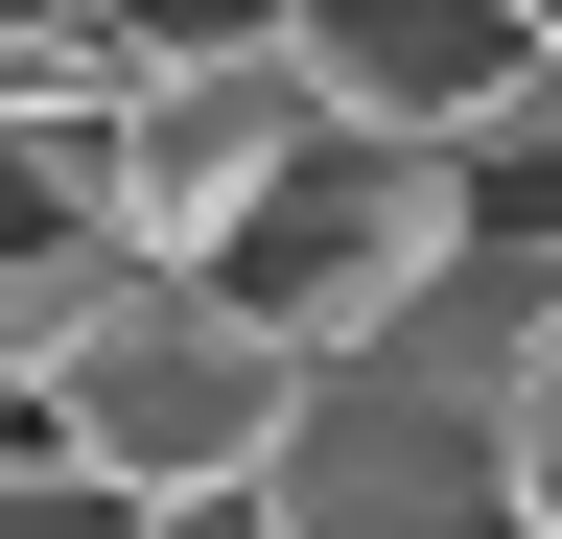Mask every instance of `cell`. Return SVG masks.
Returning a JSON list of instances; mask_svg holds the SVG:
<instances>
[{"mask_svg": "<svg viewBox=\"0 0 562 539\" xmlns=\"http://www.w3.org/2000/svg\"><path fill=\"white\" fill-rule=\"evenodd\" d=\"M47 446H94L117 493H258V469L305 446V352H281L258 305L165 282V258H117L94 328H70V375H47Z\"/></svg>", "mask_w": 562, "mask_h": 539, "instance_id": "obj_1", "label": "cell"}, {"mask_svg": "<svg viewBox=\"0 0 562 539\" xmlns=\"http://www.w3.org/2000/svg\"><path fill=\"white\" fill-rule=\"evenodd\" d=\"M446 282H469V142H351V117L211 235V305H258L305 375L375 352V328H422Z\"/></svg>", "mask_w": 562, "mask_h": 539, "instance_id": "obj_2", "label": "cell"}, {"mask_svg": "<svg viewBox=\"0 0 562 539\" xmlns=\"http://www.w3.org/2000/svg\"><path fill=\"white\" fill-rule=\"evenodd\" d=\"M305 94L351 142H516L539 117V24L516 0H305Z\"/></svg>", "mask_w": 562, "mask_h": 539, "instance_id": "obj_3", "label": "cell"}, {"mask_svg": "<svg viewBox=\"0 0 562 539\" xmlns=\"http://www.w3.org/2000/svg\"><path fill=\"white\" fill-rule=\"evenodd\" d=\"M0 539H165V493H117L94 446H0Z\"/></svg>", "mask_w": 562, "mask_h": 539, "instance_id": "obj_4", "label": "cell"}, {"mask_svg": "<svg viewBox=\"0 0 562 539\" xmlns=\"http://www.w3.org/2000/svg\"><path fill=\"white\" fill-rule=\"evenodd\" d=\"M516 516L562 539V328H539V375H516Z\"/></svg>", "mask_w": 562, "mask_h": 539, "instance_id": "obj_5", "label": "cell"}, {"mask_svg": "<svg viewBox=\"0 0 562 539\" xmlns=\"http://www.w3.org/2000/svg\"><path fill=\"white\" fill-rule=\"evenodd\" d=\"M94 24H117V0H0V71H70Z\"/></svg>", "mask_w": 562, "mask_h": 539, "instance_id": "obj_6", "label": "cell"}, {"mask_svg": "<svg viewBox=\"0 0 562 539\" xmlns=\"http://www.w3.org/2000/svg\"><path fill=\"white\" fill-rule=\"evenodd\" d=\"M165 539H305V516H281V469H258V493H165Z\"/></svg>", "mask_w": 562, "mask_h": 539, "instance_id": "obj_7", "label": "cell"}, {"mask_svg": "<svg viewBox=\"0 0 562 539\" xmlns=\"http://www.w3.org/2000/svg\"><path fill=\"white\" fill-rule=\"evenodd\" d=\"M539 117H562V71H539Z\"/></svg>", "mask_w": 562, "mask_h": 539, "instance_id": "obj_8", "label": "cell"}]
</instances>
